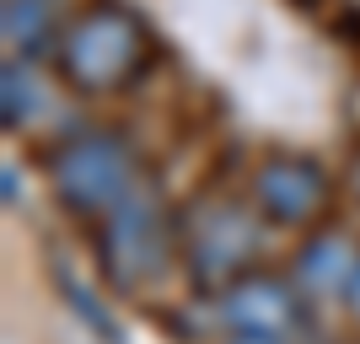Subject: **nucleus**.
<instances>
[{"label": "nucleus", "instance_id": "obj_3", "mask_svg": "<svg viewBox=\"0 0 360 344\" xmlns=\"http://www.w3.org/2000/svg\"><path fill=\"white\" fill-rule=\"evenodd\" d=\"M221 317L231 323L237 339H290L301 329V301L290 296V285L280 280H237L221 301Z\"/></svg>", "mask_w": 360, "mask_h": 344}, {"label": "nucleus", "instance_id": "obj_6", "mask_svg": "<svg viewBox=\"0 0 360 344\" xmlns=\"http://www.w3.org/2000/svg\"><path fill=\"white\" fill-rule=\"evenodd\" d=\"M253 248H258V231H253V221H248L242 210L221 205V210H210V215H199V226H194V269H199L205 285L231 280L237 264L253 253Z\"/></svg>", "mask_w": 360, "mask_h": 344}, {"label": "nucleus", "instance_id": "obj_11", "mask_svg": "<svg viewBox=\"0 0 360 344\" xmlns=\"http://www.w3.org/2000/svg\"><path fill=\"white\" fill-rule=\"evenodd\" d=\"M237 344H285V339H237Z\"/></svg>", "mask_w": 360, "mask_h": 344}, {"label": "nucleus", "instance_id": "obj_7", "mask_svg": "<svg viewBox=\"0 0 360 344\" xmlns=\"http://www.w3.org/2000/svg\"><path fill=\"white\" fill-rule=\"evenodd\" d=\"M355 242L345 237V231H323V237L307 242V253H301L296 264V280L312 291V296H333V291H349L355 285Z\"/></svg>", "mask_w": 360, "mask_h": 344}, {"label": "nucleus", "instance_id": "obj_5", "mask_svg": "<svg viewBox=\"0 0 360 344\" xmlns=\"http://www.w3.org/2000/svg\"><path fill=\"white\" fill-rule=\"evenodd\" d=\"M253 194H258V205H264V215L296 226V221H312L317 210H323L328 178H323V167L307 162V156H274V162H264Z\"/></svg>", "mask_w": 360, "mask_h": 344}, {"label": "nucleus", "instance_id": "obj_2", "mask_svg": "<svg viewBox=\"0 0 360 344\" xmlns=\"http://www.w3.org/2000/svg\"><path fill=\"white\" fill-rule=\"evenodd\" d=\"M54 189L65 205L86 210V215H108L135 194V151L124 146V135H108V129L75 135L54 156Z\"/></svg>", "mask_w": 360, "mask_h": 344}, {"label": "nucleus", "instance_id": "obj_9", "mask_svg": "<svg viewBox=\"0 0 360 344\" xmlns=\"http://www.w3.org/2000/svg\"><path fill=\"white\" fill-rule=\"evenodd\" d=\"M32 97H38V81H32L22 65H6V124H22L32 113Z\"/></svg>", "mask_w": 360, "mask_h": 344}, {"label": "nucleus", "instance_id": "obj_12", "mask_svg": "<svg viewBox=\"0 0 360 344\" xmlns=\"http://www.w3.org/2000/svg\"><path fill=\"white\" fill-rule=\"evenodd\" d=\"M307 6H312V0H307Z\"/></svg>", "mask_w": 360, "mask_h": 344}, {"label": "nucleus", "instance_id": "obj_8", "mask_svg": "<svg viewBox=\"0 0 360 344\" xmlns=\"http://www.w3.org/2000/svg\"><path fill=\"white\" fill-rule=\"evenodd\" d=\"M6 38L16 49H38L49 38V0H6Z\"/></svg>", "mask_w": 360, "mask_h": 344}, {"label": "nucleus", "instance_id": "obj_4", "mask_svg": "<svg viewBox=\"0 0 360 344\" xmlns=\"http://www.w3.org/2000/svg\"><path fill=\"white\" fill-rule=\"evenodd\" d=\"M103 253H108V264H113L119 280H140L146 269H156V253H162V215H156V199L135 189L124 205L108 210Z\"/></svg>", "mask_w": 360, "mask_h": 344}, {"label": "nucleus", "instance_id": "obj_1", "mask_svg": "<svg viewBox=\"0 0 360 344\" xmlns=\"http://www.w3.org/2000/svg\"><path fill=\"white\" fill-rule=\"evenodd\" d=\"M150 54V32L129 6L97 0L60 32V70L81 91H113L129 75H140Z\"/></svg>", "mask_w": 360, "mask_h": 344}, {"label": "nucleus", "instance_id": "obj_10", "mask_svg": "<svg viewBox=\"0 0 360 344\" xmlns=\"http://www.w3.org/2000/svg\"><path fill=\"white\" fill-rule=\"evenodd\" d=\"M349 296H355V312H360V269H355V285H349Z\"/></svg>", "mask_w": 360, "mask_h": 344}]
</instances>
